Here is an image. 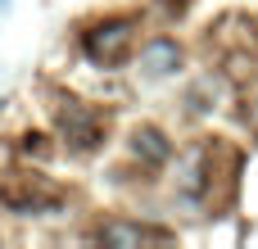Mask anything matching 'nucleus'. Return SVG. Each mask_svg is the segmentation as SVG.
Segmentation results:
<instances>
[{
  "instance_id": "f257e3e1",
  "label": "nucleus",
  "mask_w": 258,
  "mask_h": 249,
  "mask_svg": "<svg viewBox=\"0 0 258 249\" xmlns=\"http://www.w3.org/2000/svg\"><path fill=\"white\" fill-rule=\"evenodd\" d=\"M132 36H136V23L132 18H109V23H95L86 36H82V50L91 64H122L127 50H132Z\"/></svg>"
},
{
  "instance_id": "f03ea898",
  "label": "nucleus",
  "mask_w": 258,
  "mask_h": 249,
  "mask_svg": "<svg viewBox=\"0 0 258 249\" xmlns=\"http://www.w3.org/2000/svg\"><path fill=\"white\" fill-rule=\"evenodd\" d=\"M177 68H181V45L172 36H154V41L141 45V73L145 77H168Z\"/></svg>"
},
{
  "instance_id": "7ed1b4c3",
  "label": "nucleus",
  "mask_w": 258,
  "mask_h": 249,
  "mask_svg": "<svg viewBox=\"0 0 258 249\" xmlns=\"http://www.w3.org/2000/svg\"><path fill=\"white\" fill-rule=\"evenodd\" d=\"M59 122H63V136H68L77 150H91V145L100 141V113H91L86 104H68Z\"/></svg>"
},
{
  "instance_id": "20e7f679",
  "label": "nucleus",
  "mask_w": 258,
  "mask_h": 249,
  "mask_svg": "<svg viewBox=\"0 0 258 249\" xmlns=\"http://www.w3.org/2000/svg\"><path fill=\"white\" fill-rule=\"evenodd\" d=\"M95 240L100 245H154V240H168V231L141 227V222H104L95 227Z\"/></svg>"
},
{
  "instance_id": "39448f33",
  "label": "nucleus",
  "mask_w": 258,
  "mask_h": 249,
  "mask_svg": "<svg viewBox=\"0 0 258 249\" xmlns=\"http://www.w3.org/2000/svg\"><path fill=\"white\" fill-rule=\"evenodd\" d=\"M132 154H136L141 163H168L172 145H168V136H163L159 127H136V132H132Z\"/></svg>"
},
{
  "instance_id": "423d86ee",
  "label": "nucleus",
  "mask_w": 258,
  "mask_h": 249,
  "mask_svg": "<svg viewBox=\"0 0 258 249\" xmlns=\"http://www.w3.org/2000/svg\"><path fill=\"white\" fill-rule=\"evenodd\" d=\"M249 122H254V127H258V100H254V104H249Z\"/></svg>"
},
{
  "instance_id": "0eeeda50",
  "label": "nucleus",
  "mask_w": 258,
  "mask_h": 249,
  "mask_svg": "<svg viewBox=\"0 0 258 249\" xmlns=\"http://www.w3.org/2000/svg\"><path fill=\"white\" fill-rule=\"evenodd\" d=\"M0 163H5V145H0Z\"/></svg>"
},
{
  "instance_id": "6e6552de",
  "label": "nucleus",
  "mask_w": 258,
  "mask_h": 249,
  "mask_svg": "<svg viewBox=\"0 0 258 249\" xmlns=\"http://www.w3.org/2000/svg\"><path fill=\"white\" fill-rule=\"evenodd\" d=\"M0 5H5V0H0Z\"/></svg>"
}]
</instances>
